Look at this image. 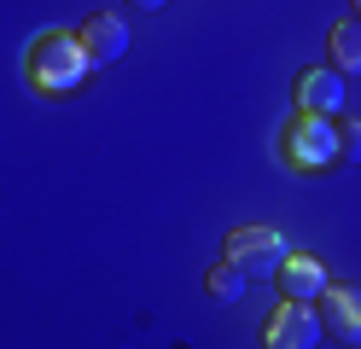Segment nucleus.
Listing matches in <instances>:
<instances>
[{
    "label": "nucleus",
    "instance_id": "1",
    "mask_svg": "<svg viewBox=\"0 0 361 349\" xmlns=\"http://www.w3.org/2000/svg\"><path fill=\"white\" fill-rule=\"evenodd\" d=\"M82 76H87V53H82V41H76V35L47 30V35L30 47V82H35V87H47V93H71Z\"/></svg>",
    "mask_w": 361,
    "mask_h": 349
},
{
    "label": "nucleus",
    "instance_id": "2",
    "mask_svg": "<svg viewBox=\"0 0 361 349\" xmlns=\"http://www.w3.org/2000/svg\"><path fill=\"white\" fill-rule=\"evenodd\" d=\"M286 239L274 227H233L228 233V262L245 274V279H274L286 268Z\"/></svg>",
    "mask_w": 361,
    "mask_h": 349
},
{
    "label": "nucleus",
    "instance_id": "3",
    "mask_svg": "<svg viewBox=\"0 0 361 349\" xmlns=\"http://www.w3.org/2000/svg\"><path fill=\"white\" fill-rule=\"evenodd\" d=\"M338 157V123L332 116H298L286 134V163L291 169H326V163Z\"/></svg>",
    "mask_w": 361,
    "mask_h": 349
},
{
    "label": "nucleus",
    "instance_id": "4",
    "mask_svg": "<svg viewBox=\"0 0 361 349\" xmlns=\"http://www.w3.org/2000/svg\"><path fill=\"white\" fill-rule=\"evenodd\" d=\"M262 343L268 349H314V343H321V314H314L309 302H286V309L268 320Z\"/></svg>",
    "mask_w": 361,
    "mask_h": 349
},
{
    "label": "nucleus",
    "instance_id": "5",
    "mask_svg": "<svg viewBox=\"0 0 361 349\" xmlns=\"http://www.w3.org/2000/svg\"><path fill=\"white\" fill-rule=\"evenodd\" d=\"M76 41H82L87 64H111V59L128 53V23L117 12H87V23L76 30Z\"/></svg>",
    "mask_w": 361,
    "mask_h": 349
},
{
    "label": "nucleus",
    "instance_id": "6",
    "mask_svg": "<svg viewBox=\"0 0 361 349\" xmlns=\"http://www.w3.org/2000/svg\"><path fill=\"white\" fill-rule=\"evenodd\" d=\"M321 320L332 338L361 343V286H326L321 291Z\"/></svg>",
    "mask_w": 361,
    "mask_h": 349
},
{
    "label": "nucleus",
    "instance_id": "7",
    "mask_svg": "<svg viewBox=\"0 0 361 349\" xmlns=\"http://www.w3.org/2000/svg\"><path fill=\"white\" fill-rule=\"evenodd\" d=\"M298 105L309 116H332L344 105V82H338V70H303L298 76Z\"/></svg>",
    "mask_w": 361,
    "mask_h": 349
},
{
    "label": "nucleus",
    "instance_id": "8",
    "mask_svg": "<svg viewBox=\"0 0 361 349\" xmlns=\"http://www.w3.org/2000/svg\"><path fill=\"white\" fill-rule=\"evenodd\" d=\"M280 286L291 302H314L326 291V268L314 262V256H286V268H280Z\"/></svg>",
    "mask_w": 361,
    "mask_h": 349
},
{
    "label": "nucleus",
    "instance_id": "9",
    "mask_svg": "<svg viewBox=\"0 0 361 349\" xmlns=\"http://www.w3.org/2000/svg\"><path fill=\"white\" fill-rule=\"evenodd\" d=\"M332 64L344 76H361V18H344L332 30Z\"/></svg>",
    "mask_w": 361,
    "mask_h": 349
},
{
    "label": "nucleus",
    "instance_id": "10",
    "mask_svg": "<svg viewBox=\"0 0 361 349\" xmlns=\"http://www.w3.org/2000/svg\"><path fill=\"white\" fill-rule=\"evenodd\" d=\"M245 286H251V279H245L228 256H221V268H210V297H228V302H239L245 297Z\"/></svg>",
    "mask_w": 361,
    "mask_h": 349
},
{
    "label": "nucleus",
    "instance_id": "11",
    "mask_svg": "<svg viewBox=\"0 0 361 349\" xmlns=\"http://www.w3.org/2000/svg\"><path fill=\"white\" fill-rule=\"evenodd\" d=\"M338 157L361 163V123H338Z\"/></svg>",
    "mask_w": 361,
    "mask_h": 349
},
{
    "label": "nucleus",
    "instance_id": "12",
    "mask_svg": "<svg viewBox=\"0 0 361 349\" xmlns=\"http://www.w3.org/2000/svg\"><path fill=\"white\" fill-rule=\"evenodd\" d=\"M134 12H157V6H169V0H128Z\"/></svg>",
    "mask_w": 361,
    "mask_h": 349
},
{
    "label": "nucleus",
    "instance_id": "13",
    "mask_svg": "<svg viewBox=\"0 0 361 349\" xmlns=\"http://www.w3.org/2000/svg\"><path fill=\"white\" fill-rule=\"evenodd\" d=\"M350 6H355V18H361V0H350Z\"/></svg>",
    "mask_w": 361,
    "mask_h": 349
}]
</instances>
